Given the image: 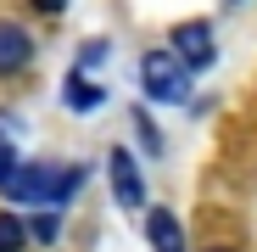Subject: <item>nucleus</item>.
I'll use <instances>...</instances> for the list:
<instances>
[{"label":"nucleus","mask_w":257,"mask_h":252,"mask_svg":"<svg viewBox=\"0 0 257 252\" xmlns=\"http://www.w3.org/2000/svg\"><path fill=\"white\" fill-rule=\"evenodd\" d=\"M207 252H235V246H207Z\"/></svg>","instance_id":"14"},{"label":"nucleus","mask_w":257,"mask_h":252,"mask_svg":"<svg viewBox=\"0 0 257 252\" xmlns=\"http://www.w3.org/2000/svg\"><path fill=\"white\" fill-rule=\"evenodd\" d=\"M28 246V224L17 213H0V252H23Z\"/></svg>","instance_id":"8"},{"label":"nucleus","mask_w":257,"mask_h":252,"mask_svg":"<svg viewBox=\"0 0 257 252\" xmlns=\"http://www.w3.org/2000/svg\"><path fill=\"white\" fill-rule=\"evenodd\" d=\"M106 180H112L117 207H128V213L146 207V180H140V162H135L128 146H112V151H106Z\"/></svg>","instance_id":"3"},{"label":"nucleus","mask_w":257,"mask_h":252,"mask_svg":"<svg viewBox=\"0 0 257 252\" xmlns=\"http://www.w3.org/2000/svg\"><path fill=\"white\" fill-rule=\"evenodd\" d=\"M229 6H240V0H229Z\"/></svg>","instance_id":"15"},{"label":"nucleus","mask_w":257,"mask_h":252,"mask_svg":"<svg viewBox=\"0 0 257 252\" xmlns=\"http://www.w3.org/2000/svg\"><path fill=\"white\" fill-rule=\"evenodd\" d=\"M146 241H151V252H185V230H179V219L168 207L146 213Z\"/></svg>","instance_id":"6"},{"label":"nucleus","mask_w":257,"mask_h":252,"mask_svg":"<svg viewBox=\"0 0 257 252\" xmlns=\"http://www.w3.org/2000/svg\"><path fill=\"white\" fill-rule=\"evenodd\" d=\"M135 129H140L146 151H151V157H162V135H157V123H151V112H135Z\"/></svg>","instance_id":"11"},{"label":"nucleus","mask_w":257,"mask_h":252,"mask_svg":"<svg viewBox=\"0 0 257 252\" xmlns=\"http://www.w3.org/2000/svg\"><path fill=\"white\" fill-rule=\"evenodd\" d=\"M84 185V168H51V162H17V174L6 180V196L12 202H28V207H45V213H56L62 202H73Z\"/></svg>","instance_id":"1"},{"label":"nucleus","mask_w":257,"mask_h":252,"mask_svg":"<svg viewBox=\"0 0 257 252\" xmlns=\"http://www.w3.org/2000/svg\"><path fill=\"white\" fill-rule=\"evenodd\" d=\"M140 84L151 101H190V67L174 56V51H146L140 56Z\"/></svg>","instance_id":"2"},{"label":"nucleus","mask_w":257,"mask_h":252,"mask_svg":"<svg viewBox=\"0 0 257 252\" xmlns=\"http://www.w3.org/2000/svg\"><path fill=\"white\" fill-rule=\"evenodd\" d=\"M56 235H62V219H56V213H34V219H28V241H39V246H51Z\"/></svg>","instance_id":"9"},{"label":"nucleus","mask_w":257,"mask_h":252,"mask_svg":"<svg viewBox=\"0 0 257 252\" xmlns=\"http://www.w3.org/2000/svg\"><path fill=\"white\" fill-rule=\"evenodd\" d=\"M12 174H17V157H12V146H0V191H6Z\"/></svg>","instance_id":"12"},{"label":"nucleus","mask_w":257,"mask_h":252,"mask_svg":"<svg viewBox=\"0 0 257 252\" xmlns=\"http://www.w3.org/2000/svg\"><path fill=\"white\" fill-rule=\"evenodd\" d=\"M62 101H67L73 112H95V107L106 101V90H101V84H90V78H78V73H67V84H62Z\"/></svg>","instance_id":"7"},{"label":"nucleus","mask_w":257,"mask_h":252,"mask_svg":"<svg viewBox=\"0 0 257 252\" xmlns=\"http://www.w3.org/2000/svg\"><path fill=\"white\" fill-rule=\"evenodd\" d=\"M34 6H39V12H51V17H56V12H67V0H34Z\"/></svg>","instance_id":"13"},{"label":"nucleus","mask_w":257,"mask_h":252,"mask_svg":"<svg viewBox=\"0 0 257 252\" xmlns=\"http://www.w3.org/2000/svg\"><path fill=\"white\" fill-rule=\"evenodd\" d=\"M174 56H179L190 73H201V67H212V56H218V39H212L207 23H179V28H174Z\"/></svg>","instance_id":"4"},{"label":"nucleus","mask_w":257,"mask_h":252,"mask_svg":"<svg viewBox=\"0 0 257 252\" xmlns=\"http://www.w3.org/2000/svg\"><path fill=\"white\" fill-rule=\"evenodd\" d=\"M34 62V39H28V28H17V23H0V73H23Z\"/></svg>","instance_id":"5"},{"label":"nucleus","mask_w":257,"mask_h":252,"mask_svg":"<svg viewBox=\"0 0 257 252\" xmlns=\"http://www.w3.org/2000/svg\"><path fill=\"white\" fill-rule=\"evenodd\" d=\"M106 51H112V45H106V39H90V45H84V51H78V67H73V73H78V78H90V73H95V67L106 62Z\"/></svg>","instance_id":"10"}]
</instances>
